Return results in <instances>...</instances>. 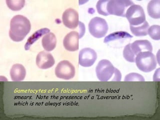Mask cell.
I'll use <instances>...</instances> for the list:
<instances>
[{
	"label": "cell",
	"instance_id": "cell-1",
	"mask_svg": "<svg viewBox=\"0 0 160 120\" xmlns=\"http://www.w3.org/2000/svg\"><path fill=\"white\" fill-rule=\"evenodd\" d=\"M31 29V22L27 18L22 15H16L10 22L9 36L13 41H22L29 34Z\"/></svg>",
	"mask_w": 160,
	"mask_h": 120
},
{
	"label": "cell",
	"instance_id": "cell-2",
	"mask_svg": "<svg viewBox=\"0 0 160 120\" xmlns=\"http://www.w3.org/2000/svg\"><path fill=\"white\" fill-rule=\"evenodd\" d=\"M98 79L101 81H108L112 80L114 81L121 80V72L114 67L111 62L108 60H102L99 62L96 69Z\"/></svg>",
	"mask_w": 160,
	"mask_h": 120
},
{
	"label": "cell",
	"instance_id": "cell-3",
	"mask_svg": "<svg viewBox=\"0 0 160 120\" xmlns=\"http://www.w3.org/2000/svg\"><path fill=\"white\" fill-rule=\"evenodd\" d=\"M135 62L138 68L145 72H149L157 67L156 58L151 52H142L137 55Z\"/></svg>",
	"mask_w": 160,
	"mask_h": 120
},
{
	"label": "cell",
	"instance_id": "cell-4",
	"mask_svg": "<svg viewBox=\"0 0 160 120\" xmlns=\"http://www.w3.org/2000/svg\"><path fill=\"white\" fill-rule=\"evenodd\" d=\"M133 4L129 0H108L106 5L108 16L112 15L125 17L127 8Z\"/></svg>",
	"mask_w": 160,
	"mask_h": 120
},
{
	"label": "cell",
	"instance_id": "cell-5",
	"mask_svg": "<svg viewBox=\"0 0 160 120\" xmlns=\"http://www.w3.org/2000/svg\"><path fill=\"white\" fill-rule=\"evenodd\" d=\"M125 17L130 23V26H138L146 21V15L144 9L140 5H132L127 10Z\"/></svg>",
	"mask_w": 160,
	"mask_h": 120
},
{
	"label": "cell",
	"instance_id": "cell-6",
	"mask_svg": "<svg viewBox=\"0 0 160 120\" xmlns=\"http://www.w3.org/2000/svg\"><path fill=\"white\" fill-rule=\"evenodd\" d=\"M108 25L105 19L102 18H92L89 24V30L90 34L96 38H102L105 36L108 31Z\"/></svg>",
	"mask_w": 160,
	"mask_h": 120
},
{
	"label": "cell",
	"instance_id": "cell-7",
	"mask_svg": "<svg viewBox=\"0 0 160 120\" xmlns=\"http://www.w3.org/2000/svg\"><path fill=\"white\" fill-rule=\"evenodd\" d=\"M76 73L75 67L72 63L64 60L58 63L55 68V75L60 79L69 80L74 77Z\"/></svg>",
	"mask_w": 160,
	"mask_h": 120
},
{
	"label": "cell",
	"instance_id": "cell-8",
	"mask_svg": "<svg viewBox=\"0 0 160 120\" xmlns=\"http://www.w3.org/2000/svg\"><path fill=\"white\" fill-rule=\"evenodd\" d=\"M97 58L95 50L86 48L80 51L79 55V64L84 67H89L93 65Z\"/></svg>",
	"mask_w": 160,
	"mask_h": 120
},
{
	"label": "cell",
	"instance_id": "cell-9",
	"mask_svg": "<svg viewBox=\"0 0 160 120\" xmlns=\"http://www.w3.org/2000/svg\"><path fill=\"white\" fill-rule=\"evenodd\" d=\"M62 21L68 28L76 29L79 25V14L75 9L72 8L67 9L62 14Z\"/></svg>",
	"mask_w": 160,
	"mask_h": 120
},
{
	"label": "cell",
	"instance_id": "cell-10",
	"mask_svg": "<svg viewBox=\"0 0 160 120\" xmlns=\"http://www.w3.org/2000/svg\"><path fill=\"white\" fill-rule=\"evenodd\" d=\"M55 63V59L51 53L42 51L38 54L36 64L41 69H48L52 67Z\"/></svg>",
	"mask_w": 160,
	"mask_h": 120
},
{
	"label": "cell",
	"instance_id": "cell-11",
	"mask_svg": "<svg viewBox=\"0 0 160 120\" xmlns=\"http://www.w3.org/2000/svg\"><path fill=\"white\" fill-rule=\"evenodd\" d=\"M79 32L72 31L65 36L63 40V45L66 50L68 51H76L79 49Z\"/></svg>",
	"mask_w": 160,
	"mask_h": 120
},
{
	"label": "cell",
	"instance_id": "cell-12",
	"mask_svg": "<svg viewBox=\"0 0 160 120\" xmlns=\"http://www.w3.org/2000/svg\"><path fill=\"white\" fill-rule=\"evenodd\" d=\"M131 48L135 55L142 52H151L152 47L151 43L147 40H137L131 44Z\"/></svg>",
	"mask_w": 160,
	"mask_h": 120
},
{
	"label": "cell",
	"instance_id": "cell-13",
	"mask_svg": "<svg viewBox=\"0 0 160 120\" xmlns=\"http://www.w3.org/2000/svg\"><path fill=\"white\" fill-rule=\"evenodd\" d=\"M26 75V69L21 64H15L10 70V76L13 81H22L25 79Z\"/></svg>",
	"mask_w": 160,
	"mask_h": 120
},
{
	"label": "cell",
	"instance_id": "cell-14",
	"mask_svg": "<svg viewBox=\"0 0 160 120\" xmlns=\"http://www.w3.org/2000/svg\"><path fill=\"white\" fill-rule=\"evenodd\" d=\"M42 44L46 51L51 52L55 49L56 47L57 38L55 34L49 32L42 37Z\"/></svg>",
	"mask_w": 160,
	"mask_h": 120
},
{
	"label": "cell",
	"instance_id": "cell-15",
	"mask_svg": "<svg viewBox=\"0 0 160 120\" xmlns=\"http://www.w3.org/2000/svg\"><path fill=\"white\" fill-rule=\"evenodd\" d=\"M147 11L149 16L153 19H160V0H152L149 2L147 6Z\"/></svg>",
	"mask_w": 160,
	"mask_h": 120
},
{
	"label": "cell",
	"instance_id": "cell-16",
	"mask_svg": "<svg viewBox=\"0 0 160 120\" xmlns=\"http://www.w3.org/2000/svg\"><path fill=\"white\" fill-rule=\"evenodd\" d=\"M50 32V30L48 28H43L34 32V34L29 38L26 43L25 46V50H29L32 45L34 44L35 42L37 41L43 35L49 33Z\"/></svg>",
	"mask_w": 160,
	"mask_h": 120
},
{
	"label": "cell",
	"instance_id": "cell-17",
	"mask_svg": "<svg viewBox=\"0 0 160 120\" xmlns=\"http://www.w3.org/2000/svg\"><path fill=\"white\" fill-rule=\"evenodd\" d=\"M130 30L133 35L137 37L146 36L148 35V31L149 28V23L146 21L143 24L138 26H130Z\"/></svg>",
	"mask_w": 160,
	"mask_h": 120
},
{
	"label": "cell",
	"instance_id": "cell-18",
	"mask_svg": "<svg viewBox=\"0 0 160 120\" xmlns=\"http://www.w3.org/2000/svg\"><path fill=\"white\" fill-rule=\"evenodd\" d=\"M132 36L128 33L126 32L120 31L114 32L112 34H110L105 38L104 42H108L112 41L118 39H123V38H132Z\"/></svg>",
	"mask_w": 160,
	"mask_h": 120
},
{
	"label": "cell",
	"instance_id": "cell-19",
	"mask_svg": "<svg viewBox=\"0 0 160 120\" xmlns=\"http://www.w3.org/2000/svg\"><path fill=\"white\" fill-rule=\"evenodd\" d=\"M6 4L9 9L12 11H19L25 6L24 0H7Z\"/></svg>",
	"mask_w": 160,
	"mask_h": 120
},
{
	"label": "cell",
	"instance_id": "cell-20",
	"mask_svg": "<svg viewBox=\"0 0 160 120\" xmlns=\"http://www.w3.org/2000/svg\"><path fill=\"white\" fill-rule=\"evenodd\" d=\"M135 56L136 55L132 52L131 48V44H128L125 46L123 50V56L127 61L131 62H135Z\"/></svg>",
	"mask_w": 160,
	"mask_h": 120
},
{
	"label": "cell",
	"instance_id": "cell-21",
	"mask_svg": "<svg viewBox=\"0 0 160 120\" xmlns=\"http://www.w3.org/2000/svg\"><path fill=\"white\" fill-rule=\"evenodd\" d=\"M148 34L154 40H160V27L159 25H152L150 27L148 31Z\"/></svg>",
	"mask_w": 160,
	"mask_h": 120
},
{
	"label": "cell",
	"instance_id": "cell-22",
	"mask_svg": "<svg viewBox=\"0 0 160 120\" xmlns=\"http://www.w3.org/2000/svg\"><path fill=\"white\" fill-rule=\"evenodd\" d=\"M108 0H101L98 2L96 5L97 10L99 14L107 16L106 12V5Z\"/></svg>",
	"mask_w": 160,
	"mask_h": 120
},
{
	"label": "cell",
	"instance_id": "cell-23",
	"mask_svg": "<svg viewBox=\"0 0 160 120\" xmlns=\"http://www.w3.org/2000/svg\"><path fill=\"white\" fill-rule=\"evenodd\" d=\"M125 81H145L144 78L140 74L132 72L127 75L125 77Z\"/></svg>",
	"mask_w": 160,
	"mask_h": 120
},
{
	"label": "cell",
	"instance_id": "cell-24",
	"mask_svg": "<svg viewBox=\"0 0 160 120\" xmlns=\"http://www.w3.org/2000/svg\"><path fill=\"white\" fill-rule=\"evenodd\" d=\"M79 26H80V30L79 36H80V38H81L84 36V34H85V27L84 24L82 22H79Z\"/></svg>",
	"mask_w": 160,
	"mask_h": 120
}]
</instances>
